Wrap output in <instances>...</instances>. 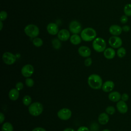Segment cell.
Listing matches in <instances>:
<instances>
[{
	"label": "cell",
	"instance_id": "obj_14",
	"mask_svg": "<svg viewBox=\"0 0 131 131\" xmlns=\"http://www.w3.org/2000/svg\"><path fill=\"white\" fill-rule=\"evenodd\" d=\"M115 86L114 82L111 80H107L105 81L102 86V90L105 93L111 92L113 91Z\"/></svg>",
	"mask_w": 131,
	"mask_h": 131
},
{
	"label": "cell",
	"instance_id": "obj_11",
	"mask_svg": "<svg viewBox=\"0 0 131 131\" xmlns=\"http://www.w3.org/2000/svg\"><path fill=\"white\" fill-rule=\"evenodd\" d=\"M57 37L61 41H67L70 37V32L67 29H61L58 32L57 34Z\"/></svg>",
	"mask_w": 131,
	"mask_h": 131
},
{
	"label": "cell",
	"instance_id": "obj_35",
	"mask_svg": "<svg viewBox=\"0 0 131 131\" xmlns=\"http://www.w3.org/2000/svg\"><path fill=\"white\" fill-rule=\"evenodd\" d=\"M77 131H90V129L86 126H80L79 127Z\"/></svg>",
	"mask_w": 131,
	"mask_h": 131
},
{
	"label": "cell",
	"instance_id": "obj_17",
	"mask_svg": "<svg viewBox=\"0 0 131 131\" xmlns=\"http://www.w3.org/2000/svg\"><path fill=\"white\" fill-rule=\"evenodd\" d=\"M108 99L112 102H117L120 100L121 95L120 93L117 91L111 92L108 96Z\"/></svg>",
	"mask_w": 131,
	"mask_h": 131
},
{
	"label": "cell",
	"instance_id": "obj_26",
	"mask_svg": "<svg viewBox=\"0 0 131 131\" xmlns=\"http://www.w3.org/2000/svg\"><path fill=\"white\" fill-rule=\"evenodd\" d=\"M126 50L123 47H120L118 48L117 51V55L120 58H122L124 57L126 55Z\"/></svg>",
	"mask_w": 131,
	"mask_h": 131
},
{
	"label": "cell",
	"instance_id": "obj_6",
	"mask_svg": "<svg viewBox=\"0 0 131 131\" xmlns=\"http://www.w3.org/2000/svg\"><path fill=\"white\" fill-rule=\"evenodd\" d=\"M3 62L7 65H11L15 63L16 60V56L9 52H5L2 56Z\"/></svg>",
	"mask_w": 131,
	"mask_h": 131
},
{
	"label": "cell",
	"instance_id": "obj_28",
	"mask_svg": "<svg viewBox=\"0 0 131 131\" xmlns=\"http://www.w3.org/2000/svg\"><path fill=\"white\" fill-rule=\"evenodd\" d=\"M115 112L116 109L113 106H108L105 108V113H106L108 115H113L115 114Z\"/></svg>",
	"mask_w": 131,
	"mask_h": 131
},
{
	"label": "cell",
	"instance_id": "obj_3",
	"mask_svg": "<svg viewBox=\"0 0 131 131\" xmlns=\"http://www.w3.org/2000/svg\"><path fill=\"white\" fill-rule=\"evenodd\" d=\"M43 107L42 104L39 102L32 103L28 107V111L30 115L36 117L39 116L43 112Z\"/></svg>",
	"mask_w": 131,
	"mask_h": 131
},
{
	"label": "cell",
	"instance_id": "obj_41",
	"mask_svg": "<svg viewBox=\"0 0 131 131\" xmlns=\"http://www.w3.org/2000/svg\"><path fill=\"white\" fill-rule=\"evenodd\" d=\"M102 131H111V130H109V129H104L102 130Z\"/></svg>",
	"mask_w": 131,
	"mask_h": 131
},
{
	"label": "cell",
	"instance_id": "obj_8",
	"mask_svg": "<svg viewBox=\"0 0 131 131\" xmlns=\"http://www.w3.org/2000/svg\"><path fill=\"white\" fill-rule=\"evenodd\" d=\"M69 30L73 34H78L82 31V26L81 24L77 20L72 21L69 26Z\"/></svg>",
	"mask_w": 131,
	"mask_h": 131
},
{
	"label": "cell",
	"instance_id": "obj_5",
	"mask_svg": "<svg viewBox=\"0 0 131 131\" xmlns=\"http://www.w3.org/2000/svg\"><path fill=\"white\" fill-rule=\"evenodd\" d=\"M24 32L28 36L31 38H35L39 35V30L35 25L29 24L25 27Z\"/></svg>",
	"mask_w": 131,
	"mask_h": 131
},
{
	"label": "cell",
	"instance_id": "obj_40",
	"mask_svg": "<svg viewBox=\"0 0 131 131\" xmlns=\"http://www.w3.org/2000/svg\"><path fill=\"white\" fill-rule=\"evenodd\" d=\"M3 23H2V21H1H1H0V25H1V28H0V30L1 31L2 30V29H3Z\"/></svg>",
	"mask_w": 131,
	"mask_h": 131
},
{
	"label": "cell",
	"instance_id": "obj_27",
	"mask_svg": "<svg viewBox=\"0 0 131 131\" xmlns=\"http://www.w3.org/2000/svg\"><path fill=\"white\" fill-rule=\"evenodd\" d=\"M124 13L127 16H131V4H127L124 7Z\"/></svg>",
	"mask_w": 131,
	"mask_h": 131
},
{
	"label": "cell",
	"instance_id": "obj_18",
	"mask_svg": "<svg viewBox=\"0 0 131 131\" xmlns=\"http://www.w3.org/2000/svg\"><path fill=\"white\" fill-rule=\"evenodd\" d=\"M104 56L107 59L114 58L116 55V52L113 48H107L103 52Z\"/></svg>",
	"mask_w": 131,
	"mask_h": 131
},
{
	"label": "cell",
	"instance_id": "obj_31",
	"mask_svg": "<svg viewBox=\"0 0 131 131\" xmlns=\"http://www.w3.org/2000/svg\"><path fill=\"white\" fill-rule=\"evenodd\" d=\"M84 65L86 67H90L92 63V58L90 57H88L84 60Z\"/></svg>",
	"mask_w": 131,
	"mask_h": 131
},
{
	"label": "cell",
	"instance_id": "obj_21",
	"mask_svg": "<svg viewBox=\"0 0 131 131\" xmlns=\"http://www.w3.org/2000/svg\"><path fill=\"white\" fill-rule=\"evenodd\" d=\"M70 42L74 45H77L80 43L81 41V37L77 34H74L70 38Z\"/></svg>",
	"mask_w": 131,
	"mask_h": 131
},
{
	"label": "cell",
	"instance_id": "obj_22",
	"mask_svg": "<svg viewBox=\"0 0 131 131\" xmlns=\"http://www.w3.org/2000/svg\"><path fill=\"white\" fill-rule=\"evenodd\" d=\"M2 131H13L12 124L8 122H5L2 126Z\"/></svg>",
	"mask_w": 131,
	"mask_h": 131
},
{
	"label": "cell",
	"instance_id": "obj_33",
	"mask_svg": "<svg viewBox=\"0 0 131 131\" xmlns=\"http://www.w3.org/2000/svg\"><path fill=\"white\" fill-rule=\"evenodd\" d=\"M128 21V17L127 16H126V15H122L121 18H120V22L122 24H125Z\"/></svg>",
	"mask_w": 131,
	"mask_h": 131
},
{
	"label": "cell",
	"instance_id": "obj_1",
	"mask_svg": "<svg viewBox=\"0 0 131 131\" xmlns=\"http://www.w3.org/2000/svg\"><path fill=\"white\" fill-rule=\"evenodd\" d=\"M88 83L91 88L94 90H99L102 88V79L99 75L93 74L89 76Z\"/></svg>",
	"mask_w": 131,
	"mask_h": 131
},
{
	"label": "cell",
	"instance_id": "obj_23",
	"mask_svg": "<svg viewBox=\"0 0 131 131\" xmlns=\"http://www.w3.org/2000/svg\"><path fill=\"white\" fill-rule=\"evenodd\" d=\"M32 98L29 95H26L23 98V103L26 106H29L32 103Z\"/></svg>",
	"mask_w": 131,
	"mask_h": 131
},
{
	"label": "cell",
	"instance_id": "obj_38",
	"mask_svg": "<svg viewBox=\"0 0 131 131\" xmlns=\"http://www.w3.org/2000/svg\"><path fill=\"white\" fill-rule=\"evenodd\" d=\"M32 131H47L45 128L41 127H37L34 128Z\"/></svg>",
	"mask_w": 131,
	"mask_h": 131
},
{
	"label": "cell",
	"instance_id": "obj_9",
	"mask_svg": "<svg viewBox=\"0 0 131 131\" xmlns=\"http://www.w3.org/2000/svg\"><path fill=\"white\" fill-rule=\"evenodd\" d=\"M108 43L113 48H119L122 44V41L118 36H112L108 39Z\"/></svg>",
	"mask_w": 131,
	"mask_h": 131
},
{
	"label": "cell",
	"instance_id": "obj_25",
	"mask_svg": "<svg viewBox=\"0 0 131 131\" xmlns=\"http://www.w3.org/2000/svg\"><path fill=\"white\" fill-rule=\"evenodd\" d=\"M52 44L54 48L55 49H59L60 48L61 46V44L60 41L59 39L54 38L52 41Z\"/></svg>",
	"mask_w": 131,
	"mask_h": 131
},
{
	"label": "cell",
	"instance_id": "obj_15",
	"mask_svg": "<svg viewBox=\"0 0 131 131\" xmlns=\"http://www.w3.org/2000/svg\"><path fill=\"white\" fill-rule=\"evenodd\" d=\"M47 30L48 32L53 35H55L58 33V27L55 23H49L47 26Z\"/></svg>",
	"mask_w": 131,
	"mask_h": 131
},
{
	"label": "cell",
	"instance_id": "obj_19",
	"mask_svg": "<svg viewBox=\"0 0 131 131\" xmlns=\"http://www.w3.org/2000/svg\"><path fill=\"white\" fill-rule=\"evenodd\" d=\"M109 116L106 113H101L98 117V122L101 125H105L107 124L109 121Z\"/></svg>",
	"mask_w": 131,
	"mask_h": 131
},
{
	"label": "cell",
	"instance_id": "obj_4",
	"mask_svg": "<svg viewBox=\"0 0 131 131\" xmlns=\"http://www.w3.org/2000/svg\"><path fill=\"white\" fill-rule=\"evenodd\" d=\"M92 46L95 51L100 53L104 52L105 50L106 43L104 39L101 37H97L93 40Z\"/></svg>",
	"mask_w": 131,
	"mask_h": 131
},
{
	"label": "cell",
	"instance_id": "obj_7",
	"mask_svg": "<svg viewBox=\"0 0 131 131\" xmlns=\"http://www.w3.org/2000/svg\"><path fill=\"white\" fill-rule=\"evenodd\" d=\"M72 116L71 111L68 108H62L57 112L58 117L62 120H68Z\"/></svg>",
	"mask_w": 131,
	"mask_h": 131
},
{
	"label": "cell",
	"instance_id": "obj_34",
	"mask_svg": "<svg viewBox=\"0 0 131 131\" xmlns=\"http://www.w3.org/2000/svg\"><path fill=\"white\" fill-rule=\"evenodd\" d=\"M121 100L126 102L127 101L128 99H129V95L127 93H123L122 95H121Z\"/></svg>",
	"mask_w": 131,
	"mask_h": 131
},
{
	"label": "cell",
	"instance_id": "obj_12",
	"mask_svg": "<svg viewBox=\"0 0 131 131\" xmlns=\"http://www.w3.org/2000/svg\"><path fill=\"white\" fill-rule=\"evenodd\" d=\"M116 107L118 111L121 114H125L128 111V106L126 103L122 100L117 102Z\"/></svg>",
	"mask_w": 131,
	"mask_h": 131
},
{
	"label": "cell",
	"instance_id": "obj_16",
	"mask_svg": "<svg viewBox=\"0 0 131 131\" xmlns=\"http://www.w3.org/2000/svg\"><path fill=\"white\" fill-rule=\"evenodd\" d=\"M122 31V28L117 25H113L109 28V32L113 36H118L120 35Z\"/></svg>",
	"mask_w": 131,
	"mask_h": 131
},
{
	"label": "cell",
	"instance_id": "obj_29",
	"mask_svg": "<svg viewBox=\"0 0 131 131\" xmlns=\"http://www.w3.org/2000/svg\"><path fill=\"white\" fill-rule=\"evenodd\" d=\"M25 84L28 87L31 88L33 86L34 84V82L33 79L28 77V78H27L25 80Z\"/></svg>",
	"mask_w": 131,
	"mask_h": 131
},
{
	"label": "cell",
	"instance_id": "obj_30",
	"mask_svg": "<svg viewBox=\"0 0 131 131\" xmlns=\"http://www.w3.org/2000/svg\"><path fill=\"white\" fill-rule=\"evenodd\" d=\"M7 13L5 11H2L0 13V16H1V20L4 21L5 20L7 17Z\"/></svg>",
	"mask_w": 131,
	"mask_h": 131
},
{
	"label": "cell",
	"instance_id": "obj_10",
	"mask_svg": "<svg viewBox=\"0 0 131 131\" xmlns=\"http://www.w3.org/2000/svg\"><path fill=\"white\" fill-rule=\"evenodd\" d=\"M22 75L26 78L30 77L34 73V68L30 64H27L24 66L21 69Z\"/></svg>",
	"mask_w": 131,
	"mask_h": 131
},
{
	"label": "cell",
	"instance_id": "obj_13",
	"mask_svg": "<svg viewBox=\"0 0 131 131\" xmlns=\"http://www.w3.org/2000/svg\"><path fill=\"white\" fill-rule=\"evenodd\" d=\"M79 54L83 57H88L91 54V49L86 46H82L80 47L78 49Z\"/></svg>",
	"mask_w": 131,
	"mask_h": 131
},
{
	"label": "cell",
	"instance_id": "obj_39",
	"mask_svg": "<svg viewBox=\"0 0 131 131\" xmlns=\"http://www.w3.org/2000/svg\"><path fill=\"white\" fill-rule=\"evenodd\" d=\"M63 131H75V129H74L72 128H70V127H69V128H65Z\"/></svg>",
	"mask_w": 131,
	"mask_h": 131
},
{
	"label": "cell",
	"instance_id": "obj_32",
	"mask_svg": "<svg viewBox=\"0 0 131 131\" xmlns=\"http://www.w3.org/2000/svg\"><path fill=\"white\" fill-rule=\"evenodd\" d=\"M15 88L19 91L24 88V84L21 82H18L15 84Z\"/></svg>",
	"mask_w": 131,
	"mask_h": 131
},
{
	"label": "cell",
	"instance_id": "obj_37",
	"mask_svg": "<svg viewBox=\"0 0 131 131\" xmlns=\"http://www.w3.org/2000/svg\"><path fill=\"white\" fill-rule=\"evenodd\" d=\"M4 120H5V115L2 112H1L0 113V123L1 124L3 123V122L4 121Z\"/></svg>",
	"mask_w": 131,
	"mask_h": 131
},
{
	"label": "cell",
	"instance_id": "obj_20",
	"mask_svg": "<svg viewBox=\"0 0 131 131\" xmlns=\"http://www.w3.org/2000/svg\"><path fill=\"white\" fill-rule=\"evenodd\" d=\"M9 97L10 100L12 101H16L19 97V92L16 88L12 89L9 92Z\"/></svg>",
	"mask_w": 131,
	"mask_h": 131
},
{
	"label": "cell",
	"instance_id": "obj_42",
	"mask_svg": "<svg viewBox=\"0 0 131 131\" xmlns=\"http://www.w3.org/2000/svg\"><path fill=\"white\" fill-rule=\"evenodd\" d=\"M23 131H28V130H23Z\"/></svg>",
	"mask_w": 131,
	"mask_h": 131
},
{
	"label": "cell",
	"instance_id": "obj_43",
	"mask_svg": "<svg viewBox=\"0 0 131 131\" xmlns=\"http://www.w3.org/2000/svg\"><path fill=\"white\" fill-rule=\"evenodd\" d=\"M117 131H120V130H117Z\"/></svg>",
	"mask_w": 131,
	"mask_h": 131
},
{
	"label": "cell",
	"instance_id": "obj_24",
	"mask_svg": "<svg viewBox=\"0 0 131 131\" xmlns=\"http://www.w3.org/2000/svg\"><path fill=\"white\" fill-rule=\"evenodd\" d=\"M33 44L36 47H40L43 45L42 40L39 37H35L33 39Z\"/></svg>",
	"mask_w": 131,
	"mask_h": 131
},
{
	"label": "cell",
	"instance_id": "obj_2",
	"mask_svg": "<svg viewBox=\"0 0 131 131\" xmlns=\"http://www.w3.org/2000/svg\"><path fill=\"white\" fill-rule=\"evenodd\" d=\"M97 34L94 29L92 28H86L83 29L80 33L81 39L84 41H91L94 40L96 37Z\"/></svg>",
	"mask_w": 131,
	"mask_h": 131
},
{
	"label": "cell",
	"instance_id": "obj_36",
	"mask_svg": "<svg viewBox=\"0 0 131 131\" xmlns=\"http://www.w3.org/2000/svg\"><path fill=\"white\" fill-rule=\"evenodd\" d=\"M122 31H123L124 32H127L130 30V27L127 25H125L122 27Z\"/></svg>",
	"mask_w": 131,
	"mask_h": 131
}]
</instances>
